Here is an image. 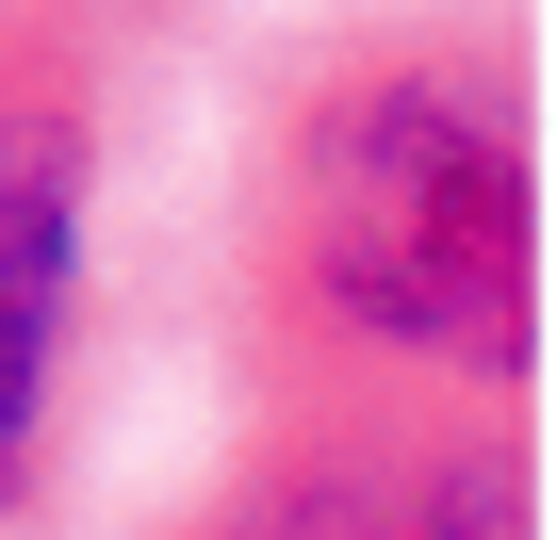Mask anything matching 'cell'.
<instances>
[{
  "mask_svg": "<svg viewBox=\"0 0 557 540\" xmlns=\"http://www.w3.org/2000/svg\"><path fill=\"white\" fill-rule=\"evenodd\" d=\"M246 426L541 393V50L508 0H394L278 66L230 197Z\"/></svg>",
  "mask_w": 557,
  "mask_h": 540,
  "instance_id": "obj_1",
  "label": "cell"
},
{
  "mask_svg": "<svg viewBox=\"0 0 557 540\" xmlns=\"http://www.w3.org/2000/svg\"><path fill=\"white\" fill-rule=\"evenodd\" d=\"M99 180H115V115H99V17L34 0L0 34V524H34L66 491L83 442V377H99Z\"/></svg>",
  "mask_w": 557,
  "mask_h": 540,
  "instance_id": "obj_2",
  "label": "cell"
},
{
  "mask_svg": "<svg viewBox=\"0 0 557 540\" xmlns=\"http://www.w3.org/2000/svg\"><path fill=\"white\" fill-rule=\"evenodd\" d=\"M148 540H541L524 410H345V426H230L197 507Z\"/></svg>",
  "mask_w": 557,
  "mask_h": 540,
  "instance_id": "obj_3",
  "label": "cell"
}]
</instances>
